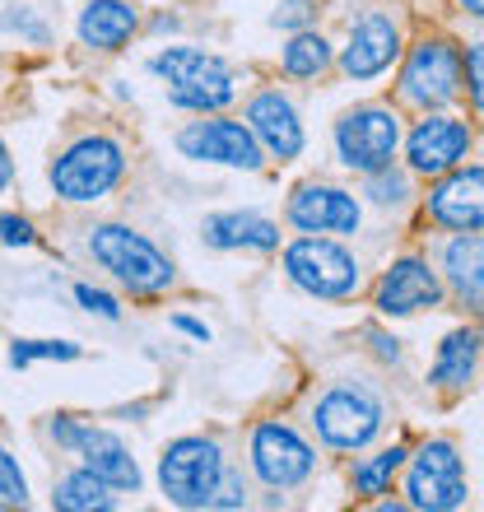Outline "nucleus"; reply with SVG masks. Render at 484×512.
<instances>
[{
  "label": "nucleus",
  "instance_id": "20e7f679",
  "mask_svg": "<svg viewBox=\"0 0 484 512\" xmlns=\"http://www.w3.org/2000/svg\"><path fill=\"white\" fill-rule=\"evenodd\" d=\"M121 173H126V149L117 140H108V135H84L70 149H61L52 159V168H47L52 191L61 201H75V205L103 201L121 182Z\"/></svg>",
  "mask_w": 484,
  "mask_h": 512
},
{
  "label": "nucleus",
  "instance_id": "c756f323",
  "mask_svg": "<svg viewBox=\"0 0 484 512\" xmlns=\"http://www.w3.org/2000/svg\"><path fill=\"white\" fill-rule=\"evenodd\" d=\"M75 303L89 312H98V317H108V322H117L121 308H117V298L103 294V289H94V284H75Z\"/></svg>",
  "mask_w": 484,
  "mask_h": 512
},
{
  "label": "nucleus",
  "instance_id": "c9c22d12",
  "mask_svg": "<svg viewBox=\"0 0 484 512\" xmlns=\"http://www.w3.org/2000/svg\"><path fill=\"white\" fill-rule=\"evenodd\" d=\"M373 345H377V354H387V359H401V350H396V340H387V336H373Z\"/></svg>",
  "mask_w": 484,
  "mask_h": 512
},
{
  "label": "nucleus",
  "instance_id": "cd10ccee",
  "mask_svg": "<svg viewBox=\"0 0 484 512\" xmlns=\"http://www.w3.org/2000/svg\"><path fill=\"white\" fill-rule=\"evenodd\" d=\"M368 196H373L377 205H401L405 196H410V187H405L401 173L382 168V173H368Z\"/></svg>",
  "mask_w": 484,
  "mask_h": 512
},
{
  "label": "nucleus",
  "instance_id": "1a4fd4ad",
  "mask_svg": "<svg viewBox=\"0 0 484 512\" xmlns=\"http://www.w3.org/2000/svg\"><path fill=\"white\" fill-rule=\"evenodd\" d=\"M461 70H466V61H461V52L452 42L424 38L401 70V98L424 112L443 108V103H452L461 94Z\"/></svg>",
  "mask_w": 484,
  "mask_h": 512
},
{
  "label": "nucleus",
  "instance_id": "ddd939ff",
  "mask_svg": "<svg viewBox=\"0 0 484 512\" xmlns=\"http://www.w3.org/2000/svg\"><path fill=\"white\" fill-rule=\"evenodd\" d=\"M396 56H401V28H396L391 14L373 10L350 28V42L340 52V70L350 80H377L382 70H391Z\"/></svg>",
  "mask_w": 484,
  "mask_h": 512
},
{
  "label": "nucleus",
  "instance_id": "7c9ffc66",
  "mask_svg": "<svg viewBox=\"0 0 484 512\" xmlns=\"http://www.w3.org/2000/svg\"><path fill=\"white\" fill-rule=\"evenodd\" d=\"M466 84H471L475 108L484 112V42H471V52H466Z\"/></svg>",
  "mask_w": 484,
  "mask_h": 512
},
{
  "label": "nucleus",
  "instance_id": "39448f33",
  "mask_svg": "<svg viewBox=\"0 0 484 512\" xmlns=\"http://www.w3.org/2000/svg\"><path fill=\"white\" fill-rule=\"evenodd\" d=\"M224 466L229 461L215 438H177L159 457V485L177 508H210L219 480H224Z\"/></svg>",
  "mask_w": 484,
  "mask_h": 512
},
{
  "label": "nucleus",
  "instance_id": "c85d7f7f",
  "mask_svg": "<svg viewBox=\"0 0 484 512\" xmlns=\"http://www.w3.org/2000/svg\"><path fill=\"white\" fill-rule=\"evenodd\" d=\"M312 14H317V5H312V0H280V10L270 14V24L275 28H308L312 24Z\"/></svg>",
  "mask_w": 484,
  "mask_h": 512
},
{
  "label": "nucleus",
  "instance_id": "2f4dec72",
  "mask_svg": "<svg viewBox=\"0 0 484 512\" xmlns=\"http://www.w3.org/2000/svg\"><path fill=\"white\" fill-rule=\"evenodd\" d=\"M242 503H247V489H242V475L224 466V480H219V489H215V503H210V508H242Z\"/></svg>",
  "mask_w": 484,
  "mask_h": 512
},
{
  "label": "nucleus",
  "instance_id": "6e6552de",
  "mask_svg": "<svg viewBox=\"0 0 484 512\" xmlns=\"http://www.w3.org/2000/svg\"><path fill=\"white\" fill-rule=\"evenodd\" d=\"M405 503L424 512H452L466 503V471L447 438H433L415 452L410 471H405Z\"/></svg>",
  "mask_w": 484,
  "mask_h": 512
},
{
  "label": "nucleus",
  "instance_id": "4468645a",
  "mask_svg": "<svg viewBox=\"0 0 484 512\" xmlns=\"http://www.w3.org/2000/svg\"><path fill=\"white\" fill-rule=\"evenodd\" d=\"M289 224L298 233H354L359 229V201L350 191L326 187V182H303L289 196Z\"/></svg>",
  "mask_w": 484,
  "mask_h": 512
},
{
  "label": "nucleus",
  "instance_id": "bb28decb",
  "mask_svg": "<svg viewBox=\"0 0 484 512\" xmlns=\"http://www.w3.org/2000/svg\"><path fill=\"white\" fill-rule=\"evenodd\" d=\"M28 503V480L19 471V461L0 447V508H24Z\"/></svg>",
  "mask_w": 484,
  "mask_h": 512
},
{
  "label": "nucleus",
  "instance_id": "dca6fc26",
  "mask_svg": "<svg viewBox=\"0 0 484 512\" xmlns=\"http://www.w3.org/2000/svg\"><path fill=\"white\" fill-rule=\"evenodd\" d=\"M429 215L443 229L480 233L484 229V168H457L429 191Z\"/></svg>",
  "mask_w": 484,
  "mask_h": 512
},
{
  "label": "nucleus",
  "instance_id": "5701e85b",
  "mask_svg": "<svg viewBox=\"0 0 484 512\" xmlns=\"http://www.w3.org/2000/svg\"><path fill=\"white\" fill-rule=\"evenodd\" d=\"M52 508H66V512H108L112 508V485L98 480L89 466L70 471L56 480V494H52Z\"/></svg>",
  "mask_w": 484,
  "mask_h": 512
},
{
  "label": "nucleus",
  "instance_id": "9d476101",
  "mask_svg": "<svg viewBox=\"0 0 484 512\" xmlns=\"http://www.w3.org/2000/svg\"><path fill=\"white\" fill-rule=\"evenodd\" d=\"M252 471L270 489H298V485H308L312 471H317V452L289 424L266 419V424L252 429Z\"/></svg>",
  "mask_w": 484,
  "mask_h": 512
},
{
  "label": "nucleus",
  "instance_id": "a878e982",
  "mask_svg": "<svg viewBox=\"0 0 484 512\" xmlns=\"http://www.w3.org/2000/svg\"><path fill=\"white\" fill-rule=\"evenodd\" d=\"M42 359H80V345H70V340H14L10 345L14 368L42 364Z\"/></svg>",
  "mask_w": 484,
  "mask_h": 512
},
{
  "label": "nucleus",
  "instance_id": "f03ea898",
  "mask_svg": "<svg viewBox=\"0 0 484 512\" xmlns=\"http://www.w3.org/2000/svg\"><path fill=\"white\" fill-rule=\"evenodd\" d=\"M154 75L168 84V98L191 112H219L238 98L229 61L201 52V47H168L154 56Z\"/></svg>",
  "mask_w": 484,
  "mask_h": 512
},
{
  "label": "nucleus",
  "instance_id": "4be33fe9",
  "mask_svg": "<svg viewBox=\"0 0 484 512\" xmlns=\"http://www.w3.org/2000/svg\"><path fill=\"white\" fill-rule=\"evenodd\" d=\"M475 354H480V336H475V331H452V336L438 345L429 382L433 387H466L475 373Z\"/></svg>",
  "mask_w": 484,
  "mask_h": 512
},
{
  "label": "nucleus",
  "instance_id": "b1692460",
  "mask_svg": "<svg viewBox=\"0 0 484 512\" xmlns=\"http://www.w3.org/2000/svg\"><path fill=\"white\" fill-rule=\"evenodd\" d=\"M326 66H331V42L322 33H312V28H298L289 47L280 52V70L289 80H317Z\"/></svg>",
  "mask_w": 484,
  "mask_h": 512
},
{
  "label": "nucleus",
  "instance_id": "a211bd4d",
  "mask_svg": "<svg viewBox=\"0 0 484 512\" xmlns=\"http://www.w3.org/2000/svg\"><path fill=\"white\" fill-rule=\"evenodd\" d=\"M443 298V284L438 275L429 270V261H419V256H405L396 266L377 280V308L387 312V317H410L419 308H433Z\"/></svg>",
  "mask_w": 484,
  "mask_h": 512
},
{
  "label": "nucleus",
  "instance_id": "f3484780",
  "mask_svg": "<svg viewBox=\"0 0 484 512\" xmlns=\"http://www.w3.org/2000/svg\"><path fill=\"white\" fill-rule=\"evenodd\" d=\"M247 126H252V135L261 140V149L270 159L289 163L303 154V122H298L294 103L280 89H266V94H256L247 103Z\"/></svg>",
  "mask_w": 484,
  "mask_h": 512
},
{
  "label": "nucleus",
  "instance_id": "423d86ee",
  "mask_svg": "<svg viewBox=\"0 0 484 512\" xmlns=\"http://www.w3.org/2000/svg\"><path fill=\"white\" fill-rule=\"evenodd\" d=\"M284 275L312 298H354L363 284L359 261H354L350 247L331 243L322 233H303L298 243H289Z\"/></svg>",
  "mask_w": 484,
  "mask_h": 512
},
{
  "label": "nucleus",
  "instance_id": "72a5a7b5",
  "mask_svg": "<svg viewBox=\"0 0 484 512\" xmlns=\"http://www.w3.org/2000/svg\"><path fill=\"white\" fill-rule=\"evenodd\" d=\"M173 326H177V331H187L191 340H210V326L196 322V317H173Z\"/></svg>",
  "mask_w": 484,
  "mask_h": 512
},
{
  "label": "nucleus",
  "instance_id": "412c9836",
  "mask_svg": "<svg viewBox=\"0 0 484 512\" xmlns=\"http://www.w3.org/2000/svg\"><path fill=\"white\" fill-rule=\"evenodd\" d=\"M443 270H447L452 294L471 312L484 317V233H461V238H452L443 252Z\"/></svg>",
  "mask_w": 484,
  "mask_h": 512
},
{
  "label": "nucleus",
  "instance_id": "f704fd0d",
  "mask_svg": "<svg viewBox=\"0 0 484 512\" xmlns=\"http://www.w3.org/2000/svg\"><path fill=\"white\" fill-rule=\"evenodd\" d=\"M10 177H14V163H10V149H5V140H0V191L10 187Z\"/></svg>",
  "mask_w": 484,
  "mask_h": 512
},
{
  "label": "nucleus",
  "instance_id": "aec40b11",
  "mask_svg": "<svg viewBox=\"0 0 484 512\" xmlns=\"http://www.w3.org/2000/svg\"><path fill=\"white\" fill-rule=\"evenodd\" d=\"M140 28V10L131 0H89L80 14V42L98 52H121Z\"/></svg>",
  "mask_w": 484,
  "mask_h": 512
},
{
  "label": "nucleus",
  "instance_id": "7ed1b4c3",
  "mask_svg": "<svg viewBox=\"0 0 484 512\" xmlns=\"http://www.w3.org/2000/svg\"><path fill=\"white\" fill-rule=\"evenodd\" d=\"M89 256L103 270H112L131 294H163L177 280L173 261L149 243L145 233L126 229V224H98V229H89Z\"/></svg>",
  "mask_w": 484,
  "mask_h": 512
},
{
  "label": "nucleus",
  "instance_id": "f257e3e1",
  "mask_svg": "<svg viewBox=\"0 0 484 512\" xmlns=\"http://www.w3.org/2000/svg\"><path fill=\"white\" fill-rule=\"evenodd\" d=\"M387 424V405L373 387L363 382H331V387L312 401V429L326 447L336 452H359L382 433Z\"/></svg>",
  "mask_w": 484,
  "mask_h": 512
},
{
  "label": "nucleus",
  "instance_id": "6ab92c4d",
  "mask_svg": "<svg viewBox=\"0 0 484 512\" xmlns=\"http://www.w3.org/2000/svg\"><path fill=\"white\" fill-rule=\"evenodd\" d=\"M201 238L215 252H275L280 247V224L256 210H224L205 219Z\"/></svg>",
  "mask_w": 484,
  "mask_h": 512
},
{
  "label": "nucleus",
  "instance_id": "2eb2a0df",
  "mask_svg": "<svg viewBox=\"0 0 484 512\" xmlns=\"http://www.w3.org/2000/svg\"><path fill=\"white\" fill-rule=\"evenodd\" d=\"M466 149H471V131L461 122H452V117H424L410 131V140H405V159H410L415 173L443 177L466 159Z\"/></svg>",
  "mask_w": 484,
  "mask_h": 512
},
{
  "label": "nucleus",
  "instance_id": "393cba45",
  "mask_svg": "<svg viewBox=\"0 0 484 512\" xmlns=\"http://www.w3.org/2000/svg\"><path fill=\"white\" fill-rule=\"evenodd\" d=\"M405 447H387V452H377V457H363L359 466L350 471V480H354V494H387V485H391V475L405 466Z\"/></svg>",
  "mask_w": 484,
  "mask_h": 512
},
{
  "label": "nucleus",
  "instance_id": "473e14b6",
  "mask_svg": "<svg viewBox=\"0 0 484 512\" xmlns=\"http://www.w3.org/2000/svg\"><path fill=\"white\" fill-rule=\"evenodd\" d=\"M0 243L5 247H28L33 243V224L19 215H0Z\"/></svg>",
  "mask_w": 484,
  "mask_h": 512
},
{
  "label": "nucleus",
  "instance_id": "9b49d317",
  "mask_svg": "<svg viewBox=\"0 0 484 512\" xmlns=\"http://www.w3.org/2000/svg\"><path fill=\"white\" fill-rule=\"evenodd\" d=\"M52 438L61 447H70V452H80L84 466L98 475V480H108L112 489H140V471H135V457L126 452V443H121L117 433L108 429H94V424H80V419H52Z\"/></svg>",
  "mask_w": 484,
  "mask_h": 512
},
{
  "label": "nucleus",
  "instance_id": "e433bc0d",
  "mask_svg": "<svg viewBox=\"0 0 484 512\" xmlns=\"http://www.w3.org/2000/svg\"><path fill=\"white\" fill-rule=\"evenodd\" d=\"M461 10H466V14H480V19H484V0H461Z\"/></svg>",
  "mask_w": 484,
  "mask_h": 512
},
{
  "label": "nucleus",
  "instance_id": "f8f14e48",
  "mask_svg": "<svg viewBox=\"0 0 484 512\" xmlns=\"http://www.w3.org/2000/svg\"><path fill=\"white\" fill-rule=\"evenodd\" d=\"M177 149L196 163H224V168H242V173H256L261 159H266V149H261V140L252 135V126L224 122V117L182 126Z\"/></svg>",
  "mask_w": 484,
  "mask_h": 512
},
{
  "label": "nucleus",
  "instance_id": "0eeeda50",
  "mask_svg": "<svg viewBox=\"0 0 484 512\" xmlns=\"http://www.w3.org/2000/svg\"><path fill=\"white\" fill-rule=\"evenodd\" d=\"M396 145H401V117L391 108H354L336 122V154L345 168L354 173H382L396 159Z\"/></svg>",
  "mask_w": 484,
  "mask_h": 512
}]
</instances>
